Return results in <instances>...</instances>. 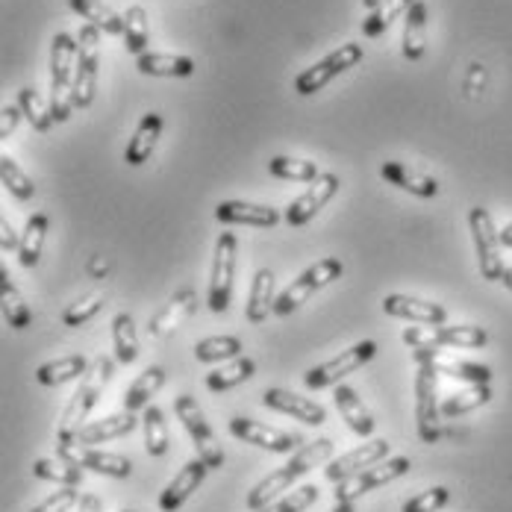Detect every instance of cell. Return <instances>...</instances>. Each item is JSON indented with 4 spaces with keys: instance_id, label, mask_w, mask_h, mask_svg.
<instances>
[{
    "instance_id": "1",
    "label": "cell",
    "mask_w": 512,
    "mask_h": 512,
    "mask_svg": "<svg viewBox=\"0 0 512 512\" xmlns=\"http://www.w3.org/2000/svg\"><path fill=\"white\" fill-rule=\"evenodd\" d=\"M330 457H333V439H315V442L304 445L283 468H277L274 474H268L265 480H259L254 489L248 492V498H245L248 510L256 512L262 510V507H268L274 498H280L283 492H289V486L295 480H301L315 465L327 462Z\"/></svg>"
},
{
    "instance_id": "2",
    "label": "cell",
    "mask_w": 512,
    "mask_h": 512,
    "mask_svg": "<svg viewBox=\"0 0 512 512\" xmlns=\"http://www.w3.org/2000/svg\"><path fill=\"white\" fill-rule=\"evenodd\" d=\"M109 377H112V359L106 357L95 362V371H86V377L80 380V389L71 395L68 407L59 418V430H56L59 445H74L77 433L86 427L83 421L89 418V412L95 410V404L101 401V392L103 386L109 383Z\"/></svg>"
},
{
    "instance_id": "3",
    "label": "cell",
    "mask_w": 512,
    "mask_h": 512,
    "mask_svg": "<svg viewBox=\"0 0 512 512\" xmlns=\"http://www.w3.org/2000/svg\"><path fill=\"white\" fill-rule=\"evenodd\" d=\"M77 59H80L77 36L56 33L51 42V112L56 121H68L74 109L71 89H74Z\"/></svg>"
},
{
    "instance_id": "4",
    "label": "cell",
    "mask_w": 512,
    "mask_h": 512,
    "mask_svg": "<svg viewBox=\"0 0 512 512\" xmlns=\"http://www.w3.org/2000/svg\"><path fill=\"white\" fill-rule=\"evenodd\" d=\"M468 227H471V239H474V254H477V265H480V277L486 283H501L507 265L501 259V233L495 227V218L489 209L474 206L468 212Z\"/></svg>"
},
{
    "instance_id": "5",
    "label": "cell",
    "mask_w": 512,
    "mask_h": 512,
    "mask_svg": "<svg viewBox=\"0 0 512 512\" xmlns=\"http://www.w3.org/2000/svg\"><path fill=\"white\" fill-rule=\"evenodd\" d=\"M342 271H345L342 259H336V256L318 259L315 265H309L298 280H292V283L277 295V301H274V315H292L301 304H307L315 292H321L324 286H330L333 280H339Z\"/></svg>"
},
{
    "instance_id": "6",
    "label": "cell",
    "mask_w": 512,
    "mask_h": 512,
    "mask_svg": "<svg viewBox=\"0 0 512 512\" xmlns=\"http://www.w3.org/2000/svg\"><path fill=\"white\" fill-rule=\"evenodd\" d=\"M236 251L239 242L233 233H221L215 242V254H212V268H209V298L206 304L212 312H227L230 298H233V277H236Z\"/></svg>"
},
{
    "instance_id": "7",
    "label": "cell",
    "mask_w": 512,
    "mask_h": 512,
    "mask_svg": "<svg viewBox=\"0 0 512 512\" xmlns=\"http://www.w3.org/2000/svg\"><path fill=\"white\" fill-rule=\"evenodd\" d=\"M439 374L430 365H418L415 374V427L418 439L424 445H436L442 430H439Z\"/></svg>"
},
{
    "instance_id": "8",
    "label": "cell",
    "mask_w": 512,
    "mask_h": 512,
    "mask_svg": "<svg viewBox=\"0 0 512 512\" xmlns=\"http://www.w3.org/2000/svg\"><path fill=\"white\" fill-rule=\"evenodd\" d=\"M77 45H80V59H77V74H74V89H71V101L77 109H89L95 101V89H98V45H101V30L86 24L77 33Z\"/></svg>"
},
{
    "instance_id": "9",
    "label": "cell",
    "mask_w": 512,
    "mask_h": 512,
    "mask_svg": "<svg viewBox=\"0 0 512 512\" xmlns=\"http://www.w3.org/2000/svg\"><path fill=\"white\" fill-rule=\"evenodd\" d=\"M357 62H362V45H357V42L339 45L336 51L327 53L321 62H315L312 68L301 71V74L295 77V92L309 98V95L321 92L333 77H339V74H345L348 68H354Z\"/></svg>"
},
{
    "instance_id": "10",
    "label": "cell",
    "mask_w": 512,
    "mask_h": 512,
    "mask_svg": "<svg viewBox=\"0 0 512 512\" xmlns=\"http://www.w3.org/2000/svg\"><path fill=\"white\" fill-rule=\"evenodd\" d=\"M374 354H377V342H371V339L357 342L354 348L342 351L339 357L327 359V362L309 368L307 374H304V383H307L309 389H315V392H318V389L339 386V380H345L348 374H354V371L362 368L368 359H374Z\"/></svg>"
},
{
    "instance_id": "11",
    "label": "cell",
    "mask_w": 512,
    "mask_h": 512,
    "mask_svg": "<svg viewBox=\"0 0 512 512\" xmlns=\"http://www.w3.org/2000/svg\"><path fill=\"white\" fill-rule=\"evenodd\" d=\"M174 412H177V418L183 421L186 433L192 436L195 451H198V457L209 465V471H212V468H221V465H224V451H221L215 433L209 430L204 410L198 407V401H195L192 395H180V398L174 401Z\"/></svg>"
},
{
    "instance_id": "12",
    "label": "cell",
    "mask_w": 512,
    "mask_h": 512,
    "mask_svg": "<svg viewBox=\"0 0 512 512\" xmlns=\"http://www.w3.org/2000/svg\"><path fill=\"white\" fill-rule=\"evenodd\" d=\"M410 468H412V462L407 460V457H392V460L377 462V465H371V468L359 471L357 477H351V480H345V483H336L333 498H336V504H354V501L362 498L365 492L380 489V486H386V483H392V480L404 477Z\"/></svg>"
},
{
    "instance_id": "13",
    "label": "cell",
    "mask_w": 512,
    "mask_h": 512,
    "mask_svg": "<svg viewBox=\"0 0 512 512\" xmlns=\"http://www.w3.org/2000/svg\"><path fill=\"white\" fill-rule=\"evenodd\" d=\"M230 433L239 442L262 448V451H271V454H292L301 445V436L277 430V427H268V424H259L254 418H242V415L230 421Z\"/></svg>"
},
{
    "instance_id": "14",
    "label": "cell",
    "mask_w": 512,
    "mask_h": 512,
    "mask_svg": "<svg viewBox=\"0 0 512 512\" xmlns=\"http://www.w3.org/2000/svg\"><path fill=\"white\" fill-rule=\"evenodd\" d=\"M339 186H342V183H339L336 174L321 171V177H315V180L309 183L307 192L286 206V215H283L286 224H289V227H304L307 221H312L324 206L333 201V195L339 192Z\"/></svg>"
},
{
    "instance_id": "15",
    "label": "cell",
    "mask_w": 512,
    "mask_h": 512,
    "mask_svg": "<svg viewBox=\"0 0 512 512\" xmlns=\"http://www.w3.org/2000/svg\"><path fill=\"white\" fill-rule=\"evenodd\" d=\"M59 457L80 468H89L103 477H115V480H127L133 474V462L121 454H109V451H98V448H86V445H59Z\"/></svg>"
},
{
    "instance_id": "16",
    "label": "cell",
    "mask_w": 512,
    "mask_h": 512,
    "mask_svg": "<svg viewBox=\"0 0 512 512\" xmlns=\"http://www.w3.org/2000/svg\"><path fill=\"white\" fill-rule=\"evenodd\" d=\"M412 359L418 365H430L436 374H445V377H454L462 380L468 386L474 383H489L492 380V371L489 365H480V362H468V359H457L445 351H412Z\"/></svg>"
},
{
    "instance_id": "17",
    "label": "cell",
    "mask_w": 512,
    "mask_h": 512,
    "mask_svg": "<svg viewBox=\"0 0 512 512\" xmlns=\"http://www.w3.org/2000/svg\"><path fill=\"white\" fill-rule=\"evenodd\" d=\"M389 448H392V445H389L386 439H371V442L354 448L351 454H345V457L330 462V465L324 468V474H327L330 483H345V480L357 477L359 471H365V468H371V465L386 460V457H389Z\"/></svg>"
},
{
    "instance_id": "18",
    "label": "cell",
    "mask_w": 512,
    "mask_h": 512,
    "mask_svg": "<svg viewBox=\"0 0 512 512\" xmlns=\"http://www.w3.org/2000/svg\"><path fill=\"white\" fill-rule=\"evenodd\" d=\"M206 471H209V465H206L201 457H195V460H189L177 474H174V480L162 489V495H159V510L162 512H177L195 492H198V486L204 483Z\"/></svg>"
},
{
    "instance_id": "19",
    "label": "cell",
    "mask_w": 512,
    "mask_h": 512,
    "mask_svg": "<svg viewBox=\"0 0 512 512\" xmlns=\"http://www.w3.org/2000/svg\"><path fill=\"white\" fill-rule=\"evenodd\" d=\"M262 404L268 410L286 412V415H292V418H298L304 424H312V427H318V424L327 421V410L318 401L304 398L298 392H289V389H265L262 392Z\"/></svg>"
},
{
    "instance_id": "20",
    "label": "cell",
    "mask_w": 512,
    "mask_h": 512,
    "mask_svg": "<svg viewBox=\"0 0 512 512\" xmlns=\"http://www.w3.org/2000/svg\"><path fill=\"white\" fill-rule=\"evenodd\" d=\"M383 312L392 318H404V321H415L424 327H442L448 312L442 304L433 301H421V298H410V295H386L383 298Z\"/></svg>"
},
{
    "instance_id": "21",
    "label": "cell",
    "mask_w": 512,
    "mask_h": 512,
    "mask_svg": "<svg viewBox=\"0 0 512 512\" xmlns=\"http://www.w3.org/2000/svg\"><path fill=\"white\" fill-rule=\"evenodd\" d=\"M198 309V295L192 289H180L165 307L156 312L148 321V339H165L168 333H174L186 318H192V312Z\"/></svg>"
},
{
    "instance_id": "22",
    "label": "cell",
    "mask_w": 512,
    "mask_h": 512,
    "mask_svg": "<svg viewBox=\"0 0 512 512\" xmlns=\"http://www.w3.org/2000/svg\"><path fill=\"white\" fill-rule=\"evenodd\" d=\"M136 424H139L136 412L124 410V412H118V415H109V418H103V421H92V424H86V427L77 433L74 445L95 448V445H103V442H112V439L130 436V433L136 430Z\"/></svg>"
},
{
    "instance_id": "23",
    "label": "cell",
    "mask_w": 512,
    "mask_h": 512,
    "mask_svg": "<svg viewBox=\"0 0 512 512\" xmlns=\"http://www.w3.org/2000/svg\"><path fill=\"white\" fill-rule=\"evenodd\" d=\"M380 177L404 192H410L415 198H436L439 195V183L421 171L410 168L407 162H383L380 165Z\"/></svg>"
},
{
    "instance_id": "24",
    "label": "cell",
    "mask_w": 512,
    "mask_h": 512,
    "mask_svg": "<svg viewBox=\"0 0 512 512\" xmlns=\"http://www.w3.org/2000/svg\"><path fill=\"white\" fill-rule=\"evenodd\" d=\"M215 218L221 224H245V227H274L280 212L271 206L248 204V201H224L215 206Z\"/></svg>"
},
{
    "instance_id": "25",
    "label": "cell",
    "mask_w": 512,
    "mask_h": 512,
    "mask_svg": "<svg viewBox=\"0 0 512 512\" xmlns=\"http://www.w3.org/2000/svg\"><path fill=\"white\" fill-rule=\"evenodd\" d=\"M159 133H162V115H159V112H148V115L139 121L133 139L127 142V151H124L127 165H133V168L145 165V162L151 159V154H154L156 142H159Z\"/></svg>"
},
{
    "instance_id": "26",
    "label": "cell",
    "mask_w": 512,
    "mask_h": 512,
    "mask_svg": "<svg viewBox=\"0 0 512 512\" xmlns=\"http://www.w3.org/2000/svg\"><path fill=\"white\" fill-rule=\"evenodd\" d=\"M136 68L148 77H192L195 74V59L180 56V53H142L136 59Z\"/></svg>"
},
{
    "instance_id": "27",
    "label": "cell",
    "mask_w": 512,
    "mask_h": 512,
    "mask_svg": "<svg viewBox=\"0 0 512 512\" xmlns=\"http://www.w3.org/2000/svg\"><path fill=\"white\" fill-rule=\"evenodd\" d=\"M333 401H336V410L339 415L348 421V427L357 433V436H371L374 433V418H371V412L365 410V404H362V398H357V392L351 389V386H336V392H333Z\"/></svg>"
},
{
    "instance_id": "28",
    "label": "cell",
    "mask_w": 512,
    "mask_h": 512,
    "mask_svg": "<svg viewBox=\"0 0 512 512\" xmlns=\"http://www.w3.org/2000/svg\"><path fill=\"white\" fill-rule=\"evenodd\" d=\"M48 230H51V218L45 212H36V215L27 218V227H24L21 245H18V259H21L24 268H36L39 265L45 239H48Z\"/></svg>"
},
{
    "instance_id": "29",
    "label": "cell",
    "mask_w": 512,
    "mask_h": 512,
    "mask_svg": "<svg viewBox=\"0 0 512 512\" xmlns=\"http://www.w3.org/2000/svg\"><path fill=\"white\" fill-rule=\"evenodd\" d=\"M254 371H256V365L251 357L230 359V362H224L221 368H215V371H209V374H206V389H209V392H215V395L230 392V389H236V386L248 383V380L254 377Z\"/></svg>"
},
{
    "instance_id": "30",
    "label": "cell",
    "mask_w": 512,
    "mask_h": 512,
    "mask_svg": "<svg viewBox=\"0 0 512 512\" xmlns=\"http://www.w3.org/2000/svg\"><path fill=\"white\" fill-rule=\"evenodd\" d=\"M0 304H3V318L12 330H27L33 324V312L27 307L24 295L15 289L6 268H0Z\"/></svg>"
},
{
    "instance_id": "31",
    "label": "cell",
    "mask_w": 512,
    "mask_h": 512,
    "mask_svg": "<svg viewBox=\"0 0 512 512\" xmlns=\"http://www.w3.org/2000/svg\"><path fill=\"white\" fill-rule=\"evenodd\" d=\"M68 3L83 21H89L92 27H98L106 36H124V15L109 9L103 0H68Z\"/></svg>"
},
{
    "instance_id": "32",
    "label": "cell",
    "mask_w": 512,
    "mask_h": 512,
    "mask_svg": "<svg viewBox=\"0 0 512 512\" xmlns=\"http://www.w3.org/2000/svg\"><path fill=\"white\" fill-rule=\"evenodd\" d=\"M162 386H165V371H162L159 365L145 368V371L130 383V389L124 392V410H148V407H151V398H154Z\"/></svg>"
},
{
    "instance_id": "33",
    "label": "cell",
    "mask_w": 512,
    "mask_h": 512,
    "mask_svg": "<svg viewBox=\"0 0 512 512\" xmlns=\"http://www.w3.org/2000/svg\"><path fill=\"white\" fill-rule=\"evenodd\" d=\"M274 271L271 268H259L254 277V286H251V298H248V307L245 315L251 324H262L271 312H274Z\"/></svg>"
},
{
    "instance_id": "34",
    "label": "cell",
    "mask_w": 512,
    "mask_h": 512,
    "mask_svg": "<svg viewBox=\"0 0 512 512\" xmlns=\"http://www.w3.org/2000/svg\"><path fill=\"white\" fill-rule=\"evenodd\" d=\"M404 56L410 62H418L424 56L427 45V6L421 0L412 3V9L404 15Z\"/></svg>"
},
{
    "instance_id": "35",
    "label": "cell",
    "mask_w": 512,
    "mask_h": 512,
    "mask_svg": "<svg viewBox=\"0 0 512 512\" xmlns=\"http://www.w3.org/2000/svg\"><path fill=\"white\" fill-rule=\"evenodd\" d=\"M86 371H89L86 357L74 354V357H59L51 359V362H45V365H39L36 380H39L42 386H62V383L77 380V377H86Z\"/></svg>"
},
{
    "instance_id": "36",
    "label": "cell",
    "mask_w": 512,
    "mask_h": 512,
    "mask_svg": "<svg viewBox=\"0 0 512 512\" xmlns=\"http://www.w3.org/2000/svg\"><path fill=\"white\" fill-rule=\"evenodd\" d=\"M433 336L442 348H483L489 333L477 324H442L433 327Z\"/></svg>"
},
{
    "instance_id": "37",
    "label": "cell",
    "mask_w": 512,
    "mask_h": 512,
    "mask_svg": "<svg viewBox=\"0 0 512 512\" xmlns=\"http://www.w3.org/2000/svg\"><path fill=\"white\" fill-rule=\"evenodd\" d=\"M112 342H115V359L130 365L139 359V336H136V324L130 312H118L112 318Z\"/></svg>"
},
{
    "instance_id": "38",
    "label": "cell",
    "mask_w": 512,
    "mask_h": 512,
    "mask_svg": "<svg viewBox=\"0 0 512 512\" xmlns=\"http://www.w3.org/2000/svg\"><path fill=\"white\" fill-rule=\"evenodd\" d=\"M0 183H3V189H6L12 198H18V201H33V198H36V183L27 177V171H24L9 154L0 156Z\"/></svg>"
},
{
    "instance_id": "39",
    "label": "cell",
    "mask_w": 512,
    "mask_h": 512,
    "mask_svg": "<svg viewBox=\"0 0 512 512\" xmlns=\"http://www.w3.org/2000/svg\"><path fill=\"white\" fill-rule=\"evenodd\" d=\"M124 42H127V51L136 53V56L148 53L151 24H148V12L142 6H130L124 12Z\"/></svg>"
},
{
    "instance_id": "40",
    "label": "cell",
    "mask_w": 512,
    "mask_h": 512,
    "mask_svg": "<svg viewBox=\"0 0 512 512\" xmlns=\"http://www.w3.org/2000/svg\"><path fill=\"white\" fill-rule=\"evenodd\" d=\"M489 401H492L489 383H474V386L462 389L457 395H451V398L442 404V415H445V418H457V415H465V412L486 407Z\"/></svg>"
},
{
    "instance_id": "41",
    "label": "cell",
    "mask_w": 512,
    "mask_h": 512,
    "mask_svg": "<svg viewBox=\"0 0 512 512\" xmlns=\"http://www.w3.org/2000/svg\"><path fill=\"white\" fill-rule=\"evenodd\" d=\"M245 345L236 336H209L195 345V359L198 362H230V359L242 357Z\"/></svg>"
},
{
    "instance_id": "42",
    "label": "cell",
    "mask_w": 512,
    "mask_h": 512,
    "mask_svg": "<svg viewBox=\"0 0 512 512\" xmlns=\"http://www.w3.org/2000/svg\"><path fill=\"white\" fill-rule=\"evenodd\" d=\"M33 474L39 480L59 483V486H83V468L68 460H39L33 462Z\"/></svg>"
},
{
    "instance_id": "43",
    "label": "cell",
    "mask_w": 512,
    "mask_h": 512,
    "mask_svg": "<svg viewBox=\"0 0 512 512\" xmlns=\"http://www.w3.org/2000/svg\"><path fill=\"white\" fill-rule=\"evenodd\" d=\"M268 171H271V177L295 180V183H312L315 177H321V171H318L315 162H309V159H292V156H274L268 162Z\"/></svg>"
},
{
    "instance_id": "44",
    "label": "cell",
    "mask_w": 512,
    "mask_h": 512,
    "mask_svg": "<svg viewBox=\"0 0 512 512\" xmlns=\"http://www.w3.org/2000/svg\"><path fill=\"white\" fill-rule=\"evenodd\" d=\"M18 106H21L24 118L33 124V130H39V133H48L53 121H56L51 112V103H45V98L36 89H21L18 92Z\"/></svg>"
},
{
    "instance_id": "45",
    "label": "cell",
    "mask_w": 512,
    "mask_h": 512,
    "mask_svg": "<svg viewBox=\"0 0 512 512\" xmlns=\"http://www.w3.org/2000/svg\"><path fill=\"white\" fill-rule=\"evenodd\" d=\"M142 430H145V451L151 457H165L168 454V427L159 407H148L145 418H142Z\"/></svg>"
},
{
    "instance_id": "46",
    "label": "cell",
    "mask_w": 512,
    "mask_h": 512,
    "mask_svg": "<svg viewBox=\"0 0 512 512\" xmlns=\"http://www.w3.org/2000/svg\"><path fill=\"white\" fill-rule=\"evenodd\" d=\"M318 501V486H301V489H292L289 495H283L280 501H271L268 507H262V510L256 512H304L309 510L312 504Z\"/></svg>"
},
{
    "instance_id": "47",
    "label": "cell",
    "mask_w": 512,
    "mask_h": 512,
    "mask_svg": "<svg viewBox=\"0 0 512 512\" xmlns=\"http://www.w3.org/2000/svg\"><path fill=\"white\" fill-rule=\"evenodd\" d=\"M101 309H103V295L92 292V295H86V298L74 301L71 307L65 309V312H62V321H65L68 327H83V324H89Z\"/></svg>"
},
{
    "instance_id": "48",
    "label": "cell",
    "mask_w": 512,
    "mask_h": 512,
    "mask_svg": "<svg viewBox=\"0 0 512 512\" xmlns=\"http://www.w3.org/2000/svg\"><path fill=\"white\" fill-rule=\"evenodd\" d=\"M448 501H451V492L445 486H433V489H427V492L410 498L401 512H439Z\"/></svg>"
},
{
    "instance_id": "49",
    "label": "cell",
    "mask_w": 512,
    "mask_h": 512,
    "mask_svg": "<svg viewBox=\"0 0 512 512\" xmlns=\"http://www.w3.org/2000/svg\"><path fill=\"white\" fill-rule=\"evenodd\" d=\"M80 492H77V486H62L59 492H53L48 501H42L39 507H33L30 512H68L71 507H77L80 504Z\"/></svg>"
},
{
    "instance_id": "50",
    "label": "cell",
    "mask_w": 512,
    "mask_h": 512,
    "mask_svg": "<svg viewBox=\"0 0 512 512\" xmlns=\"http://www.w3.org/2000/svg\"><path fill=\"white\" fill-rule=\"evenodd\" d=\"M401 339H404V345H410V351H442V345L436 342L433 330H421V327H407Z\"/></svg>"
},
{
    "instance_id": "51",
    "label": "cell",
    "mask_w": 512,
    "mask_h": 512,
    "mask_svg": "<svg viewBox=\"0 0 512 512\" xmlns=\"http://www.w3.org/2000/svg\"><path fill=\"white\" fill-rule=\"evenodd\" d=\"M412 3H415V0H386V3L380 6L383 24L389 27V24H395L398 18H404V15L412 9Z\"/></svg>"
},
{
    "instance_id": "52",
    "label": "cell",
    "mask_w": 512,
    "mask_h": 512,
    "mask_svg": "<svg viewBox=\"0 0 512 512\" xmlns=\"http://www.w3.org/2000/svg\"><path fill=\"white\" fill-rule=\"evenodd\" d=\"M21 115H24L21 106H9V103H6V106L0 109V139H9V133H15Z\"/></svg>"
},
{
    "instance_id": "53",
    "label": "cell",
    "mask_w": 512,
    "mask_h": 512,
    "mask_svg": "<svg viewBox=\"0 0 512 512\" xmlns=\"http://www.w3.org/2000/svg\"><path fill=\"white\" fill-rule=\"evenodd\" d=\"M18 245H21V239L15 236L12 224H9V221H0V251L9 254V251H15Z\"/></svg>"
},
{
    "instance_id": "54",
    "label": "cell",
    "mask_w": 512,
    "mask_h": 512,
    "mask_svg": "<svg viewBox=\"0 0 512 512\" xmlns=\"http://www.w3.org/2000/svg\"><path fill=\"white\" fill-rule=\"evenodd\" d=\"M383 30H386V24H383V15H380V9L368 12V21L362 24V33H365V36H380Z\"/></svg>"
},
{
    "instance_id": "55",
    "label": "cell",
    "mask_w": 512,
    "mask_h": 512,
    "mask_svg": "<svg viewBox=\"0 0 512 512\" xmlns=\"http://www.w3.org/2000/svg\"><path fill=\"white\" fill-rule=\"evenodd\" d=\"M80 512H103V504L98 495H83L80 498Z\"/></svg>"
},
{
    "instance_id": "56",
    "label": "cell",
    "mask_w": 512,
    "mask_h": 512,
    "mask_svg": "<svg viewBox=\"0 0 512 512\" xmlns=\"http://www.w3.org/2000/svg\"><path fill=\"white\" fill-rule=\"evenodd\" d=\"M501 245H504V248H512V224H507V227L501 230Z\"/></svg>"
},
{
    "instance_id": "57",
    "label": "cell",
    "mask_w": 512,
    "mask_h": 512,
    "mask_svg": "<svg viewBox=\"0 0 512 512\" xmlns=\"http://www.w3.org/2000/svg\"><path fill=\"white\" fill-rule=\"evenodd\" d=\"M383 3H386V0H362V6H365L368 12H374V9H380Z\"/></svg>"
},
{
    "instance_id": "58",
    "label": "cell",
    "mask_w": 512,
    "mask_h": 512,
    "mask_svg": "<svg viewBox=\"0 0 512 512\" xmlns=\"http://www.w3.org/2000/svg\"><path fill=\"white\" fill-rule=\"evenodd\" d=\"M501 283H504V286H507V289H510V292H512V268H507V271H504Z\"/></svg>"
},
{
    "instance_id": "59",
    "label": "cell",
    "mask_w": 512,
    "mask_h": 512,
    "mask_svg": "<svg viewBox=\"0 0 512 512\" xmlns=\"http://www.w3.org/2000/svg\"><path fill=\"white\" fill-rule=\"evenodd\" d=\"M330 512H354V504H336Z\"/></svg>"
},
{
    "instance_id": "60",
    "label": "cell",
    "mask_w": 512,
    "mask_h": 512,
    "mask_svg": "<svg viewBox=\"0 0 512 512\" xmlns=\"http://www.w3.org/2000/svg\"><path fill=\"white\" fill-rule=\"evenodd\" d=\"M121 512H136V510H121Z\"/></svg>"
}]
</instances>
